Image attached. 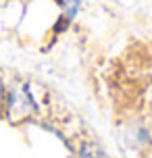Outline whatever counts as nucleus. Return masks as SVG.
<instances>
[{"mask_svg":"<svg viewBox=\"0 0 152 158\" xmlns=\"http://www.w3.org/2000/svg\"><path fill=\"white\" fill-rule=\"evenodd\" d=\"M125 142L133 148V150H142L150 143V131L146 129L142 123H133L127 127L125 131Z\"/></svg>","mask_w":152,"mask_h":158,"instance_id":"nucleus-1","label":"nucleus"},{"mask_svg":"<svg viewBox=\"0 0 152 158\" xmlns=\"http://www.w3.org/2000/svg\"><path fill=\"white\" fill-rule=\"evenodd\" d=\"M79 158H111L96 142H83L79 146Z\"/></svg>","mask_w":152,"mask_h":158,"instance_id":"nucleus-2","label":"nucleus"},{"mask_svg":"<svg viewBox=\"0 0 152 158\" xmlns=\"http://www.w3.org/2000/svg\"><path fill=\"white\" fill-rule=\"evenodd\" d=\"M79 4H81V0H61V6H63V23L65 25L77 15Z\"/></svg>","mask_w":152,"mask_h":158,"instance_id":"nucleus-3","label":"nucleus"}]
</instances>
